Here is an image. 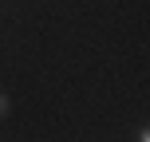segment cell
Instances as JSON below:
<instances>
[{
  "mask_svg": "<svg viewBox=\"0 0 150 142\" xmlns=\"http://www.w3.org/2000/svg\"><path fill=\"white\" fill-rule=\"evenodd\" d=\"M4 111H8V99H4V95H0V114H4Z\"/></svg>",
  "mask_w": 150,
  "mask_h": 142,
  "instance_id": "1",
  "label": "cell"
}]
</instances>
